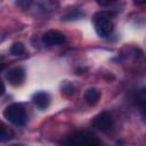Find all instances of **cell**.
<instances>
[{"mask_svg":"<svg viewBox=\"0 0 146 146\" xmlns=\"http://www.w3.org/2000/svg\"><path fill=\"white\" fill-rule=\"evenodd\" d=\"M94 128L98 129L103 132H108L114 127V120L110 112H102L99 113L92 121Z\"/></svg>","mask_w":146,"mask_h":146,"instance_id":"277c9868","label":"cell"},{"mask_svg":"<svg viewBox=\"0 0 146 146\" xmlns=\"http://www.w3.org/2000/svg\"><path fill=\"white\" fill-rule=\"evenodd\" d=\"M99 97H100V94H99V91L96 88H89L84 92V99L91 106H94V105H96L98 103Z\"/></svg>","mask_w":146,"mask_h":146,"instance_id":"ba28073f","label":"cell"},{"mask_svg":"<svg viewBox=\"0 0 146 146\" xmlns=\"http://www.w3.org/2000/svg\"><path fill=\"white\" fill-rule=\"evenodd\" d=\"M32 102L38 108L46 110L50 104V96L46 91H38L32 96Z\"/></svg>","mask_w":146,"mask_h":146,"instance_id":"52a82bcc","label":"cell"},{"mask_svg":"<svg viewBox=\"0 0 146 146\" xmlns=\"http://www.w3.org/2000/svg\"><path fill=\"white\" fill-rule=\"evenodd\" d=\"M14 136V132L11 129H9L5 123H2L0 121V141L5 143V141H8L13 138Z\"/></svg>","mask_w":146,"mask_h":146,"instance_id":"9c48e42d","label":"cell"},{"mask_svg":"<svg viewBox=\"0 0 146 146\" xmlns=\"http://www.w3.org/2000/svg\"><path fill=\"white\" fill-rule=\"evenodd\" d=\"M3 116L7 121H9L10 123L18 125V127L24 125L27 120L26 112H25L24 107L17 103H14V104H10L9 106H7L6 110L3 111Z\"/></svg>","mask_w":146,"mask_h":146,"instance_id":"7a4b0ae2","label":"cell"},{"mask_svg":"<svg viewBox=\"0 0 146 146\" xmlns=\"http://www.w3.org/2000/svg\"><path fill=\"white\" fill-rule=\"evenodd\" d=\"M42 41L48 46H59L65 42V35L59 31L51 30L43 34Z\"/></svg>","mask_w":146,"mask_h":146,"instance_id":"5b68a950","label":"cell"},{"mask_svg":"<svg viewBox=\"0 0 146 146\" xmlns=\"http://www.w3.org/2000/svg\"><path fill=\"white\" fill-rule=\"evenodd\" d=\"M74 91H73V87H71V84H68V83H66L64 87H63V94L64 95H72Z\"/></svg>","mask_w":146,"mask_h":146,"instance_id":"8fae6325","label":"cell"},{"mask_svg":"<svg viewBox=\"0 0 146 146\" xmlns=\"http://www.w3.org/2000/svg\"><path fill=\"white\" fill-rule=\"evenodd\" d=\"M3 67H5V65H3V64H0V71L3 70Z\"/></svg>","mask_w":146,"mask_h":146,"instance_id":"4fadbf2b","label":"cell"},{"mask_svg":"<svg viewBox=\"0 0 146 146\" xmlns=\"http://www.w3.org/2000/svg\"><path fill=\"white\" fill-rule=\"evenodd\" d=\"M5 91H6L5 84H3V82H2V81H1V79H0V96H2V95L5 94Z\"/></svg>","mask_w":146,"mask_h":146,"instance_id":"7c38bea8","label":"cell"},{"mask_svg":"<svg viewBox=\"0 0 146 146\" xmlns=\"http://www.w3.org/2000/svg\"><path fill=\"white\" fill-rule=\"evenodd\" d=\"M112 13L110 11H100L95 16L94 26L96 33L106 38L113 31V23H112Z\"/></svg>","mask_w":146,"mask_h":146,"instance_id":"6da1fadb","label":"cell"},{"mask_svg":"<svg viewBox=\"0 0 146 146\" xmlns=\"http://www.w3.org/2000/svg\"><path fill=\"white\" fill-rule=\"evenodd\" d=\"M8 82L11 86H19L25 80V71L23 67H14L6 74Z\"/></svg>","mask_w":146,"mask_h":146,"instance_id":"8992f818","label":"cell"},{"mask_svg":"<svg viewBox=\"0 0 146 146\" xmlns=\"http://www.w3.org/2000/svg\"><path fill=\"white\" fill-rule=\"evenodd\" d=\"M67 146H100L99 139L88 131H80L68 137L66 140Z\"/></svg>","mask_w":146,"mask_h":146,"instance_id":"3957f363","label":"cell"},{"mask_svg":"<svg viewBox=\"0 0 146 146\" xmlns=\"http://www.w3.org/2000/svg\"><path fill=\"white\" fill-rule=\"evenodd\" d=\"M10 52L14 56H21L25 52V47L22 42H15L10 48Z\"/></svg>","mask_w":146,"mask_h":146,"instance_id":"30bf717a","label":"cell"}]
</instances>
